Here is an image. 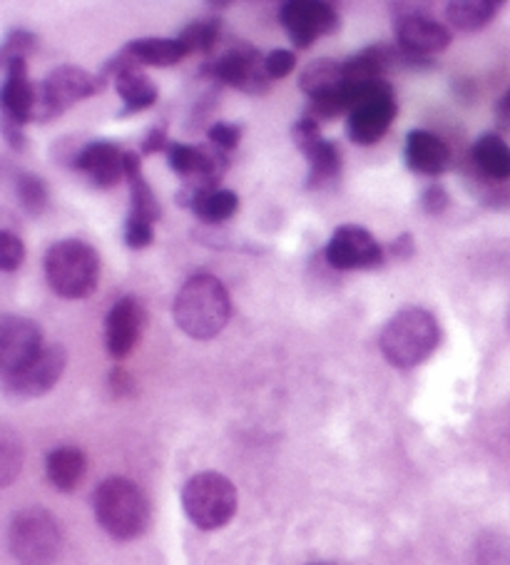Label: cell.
Returning a JSON list of instances; mask_svg holds the SVG:
<instances>
[{
	"label": "cell",
	"instance_id": "obj_1",
	"mask_svg": "<svg viewBox=\"0 0 510 565\" xmlns=\"http://www.w3.org/2000/svg\"><path fill=\"white\" fill-rule=\"evenodd\" d=\"M172 317L174 324L190 339L208 342V339H214L227 327L232 317V301L227 289H224L222 281L214 275L198 271V275H192L184 281L178 297H174Z\"/></svg>",
	"mask_w": 510,
	"mask_h": 565
},
{
	"label": "cell",
	"instance_id": "obj_2",
	"mask_svg": "<svg viewBox=\"0 0 510 565\" xmlns=\"http://www.w3.org/2000/svg\"><path fill=\"white\" fill-rule=\"evenodd\" d=\"M440 344V324L431 311L406 307L396 311L381 329L379 349L386 362L396 369H414L424 364Z\"/></svg>",
	"mask_w": 510,
	"mask_h": 565
},
{
	"label": "cell",
	"instance_id": "obj_3",
	"mask_svg": "<svg viewBox=\"0 0 510 565\" xmlns=\"http://www.w3.org/2000/svg\"><path fill=\"white\" fill-rule=\"evenodd\" d=\"M95 519L115 541H132L150 523V503L140 486L123 476H113L97 486Z\"/></svg>",
	"mask_w": 510,
	"mask_h": 565
},
{
	"label": "cell",
	"instance_id": "obj_4",
	"mask_svg": "<svg viewBox=\"0 0 510 565\" xmlns=\"http://www.w3.org/2000/svg\"><path fill=\"white\" fill-rule=\"evenodd\" d=\"M47 285L63 299H87L100 281V257L83 239H61L45 255Z\"/></svg>",
	"mask_w": 510,
	"mask_h": 565
},
{
	"label": "cell",
	"instance_id": "obj_5",
	"mask_svg": "<svg viewBox=\"0 0 510 565\" xmlns=\"http://www.w3.org/2000/svg\"><path fill=\"white\" fill-rule=\"evenodd\" d=\"M182 505L200 531H217L227 525L237 511V489L227 476L204 471L192 476L184 486Z\"/></svg>",
	"mask_w": 510,
	"mask_h": 565
},
{
	"label": "cell",
	"instance_id": "obj_6",
	"mask_svg": "<svg viewBox=\"0 0 510 565\" xmlns=\"http://www.w3.org/2000/svg\"><path fill=\"white\" fill-rule=\"evenodd\" d=\"M107 87L105 77L100 73L93 75L75 65H63L35 85L38 103H35V122H53L61 118L65 110H71L85 97H93L103 93Z\"/></svg>",
	"mask_w": 510,
	"mask_h": 565
},
{
	"label": "cell",
	"instance_id": "obj_7",
	"mask_svg": "<svg viewBox=\"0 0 510 565\" xmlns=\"http://www.w3.org/2000/svg\"><path fill=\"white\" fill-rule=\"evenodd\" d=\"M8 541L21 565H53L63 548V531L45 509H25L13 519Z\"/></svg>",
	"mask_w": 510,
	"mask_h": 565
},
{
	"label": "cell",
	"instance_id": "obj_8",
	"mask_svg": "<svg viewBox=\"0 0 510 565\" xmlns=\"http://www.w3.org/2000/svg\"><path fill=\"white\" fill-rule=\"evenodd\" d=\"M279 21L299 51L314 45L323 35L337 33L341 25L337 8L323 0H287L279 8Z\"/></svg>",
	"mask_w": 510,
	"mask_h": 565
},
{
	"label": "cell",
	"instance_id": "obj_9",
	"mask_svg": "<svg viewBox=\"0 0 510 565\" xmlns=\"http://www.w3.org/2000/svg\"><path fill=\"white\" fill-rule=\"evenodd\" d=\"M204 71H208L217 83L230 85L234 90L247 95H264L272 87L264 57L249 45L232 47V51L220 55L217 61L210 67H204Z\"/></svg>",
	"mask_w": 510,
	"mask_h": 565
},
{
	"label": "cell",
	"instance_id": "obj_10",
	"mask_svg": "<svg viewBox=\"0 0 510 565\" xmlns=\"http://www.w3.org/2000/svg\"><path fill=\"white\" fill-rule=\"evenodd\" d=\"M323 255H327L329 267L339 271L379 269L384 265V249L374 235L359 224H341L331 235Z\"/></svg>",
	"mask_w": 510,
	"mask_h": 565
},
{
	"label": "cell",
	"instance_id": "obj_11",
	"mask_svg": "<svg viewBox=\"0 0 510 565\" xmlns=\"http://www.w3.org/2000/svg\"><path fill=\"white\" fill-rule=\"evenodd\" d=\"M394 11V31L401 51L426 57L444 53L450 45L448 28L434 21L428 13H421V8L414 6V11H406V3H399Z\"/></svg>",
	"mask_w": 510,
	"mask_h": 565
},
{
	"label": "cell",
	"instance_id": "obj_12",
	"mask_svg": "<svg viewBox=\"0 0 510 565\" xmlns=\"http://www.w3.org/2000/svg\"><path fill=\"white\" fill-rule=\"evenodd\" d=\"M67 364V352L61 344L45 347L31 364H25L21 372L3 376L6 392L18 398H35L51 392L61 382Z\"/></svg>",
	"mask_w": 510,
	"mask_h": 565
},
{
	"label": "cell",
	"instance_id": "obj_13",
	"mask_svg": "<svg viewBox=\"0 0 510 565\" xmlns=\"http://www.w3.org/2000/svg\"><path fill=\"white\" fill-rule=\"evenodd\" d=\"M43 349V329L33 319L13 315L0 319V369H3V376L21 372Z\"/></svg>",
	"mask_w": 510,
	"mask_h": 565
},
{
	"label": "cell",
	"instance_id": "obj_14",
	"mask_svg": "<svg viewBox=\"0 0 510 565\" xmlns=\"http://www.w3.org/2000/svg\"><path fill=\"white\" fill-rule=\"evenodd\" d=\"M294 145L311 164V180L309 184H323L337 178L341 172V148L337 142L323 140L319 132V122L314 118H304L291 128Z\"/></svg>",
	"mask_w": 510,
	"mask_h": 565
},
{
	"label": "cell",
	"instance_id": "obj_15",
	"mask_svg": "<svg viewBox=\"0 0 510 565\" xmlns=\"http://www.w3.org/2000/svg\"><path fill=\"white\" fill-rule=\"evenodd\" d=\"M142 305L135 297L117 299L105 319V347L113 359L130 356L142 334Z\"/></svg>",
	"mask_w": 510,
	"mask_h": 565
},
{
	"label": "cell",
	"instance_id": "obj_16",
	"mask_svg": "<svg viewBox=\"0 0 510 565\" xmlns=\"http://www.w3.org/2000/svg\"><path fill=\"white\" fill-rule=\"evenodd\" d=\"M73 168L83 172L95 188L110 190L125 180V150L117 148L115 142L97 140L85 145L83 150L75 152Z\"/></svg>",
	"mask_w": 510,
	"mask_h": 565
},
{
	"label": "cell",
	"instance_id": "obj_17",
	"mask_svg": "<svg viewBox=\"0 0 510 565\" xmlns=\"http://www.w3.org/2000/svg\"><path fill=\"white\" fill-rule=\"evenodd\" d=\"M3 87H0V105H3V120H11L15 125L35 122V103L38 90L28 77V63L15 61L8 63Z\"/></svg>",
	"mask_w": 510,
	"mask_h": 565
},
{
	"label": "cell",
	"instance_id": "obj_18",
	"mask_svg": "<svg viewBox=\"0 0 510 565\" xmlns=\"http://www.w3.org/2000/svg\"><path fill=\"white\" fill-rule=\"evenodd\" d=\"M396 115L399 105L394 100V95L379 97V100H371L357 107V110L349 115L347 122L349 140L354 145H376L389 132L391 125H394Z\"/></svg>",
	"mask_w": 510,
	"mask_h": 565
},
{
	"label": "cell",
	"instance_id": "obj_19",
	"mask_svg": "<svg viewBox=\"0 0 510 565\" xmlns=\"http://www.w3.org/2000/svg\"><path fill=\"white\" fill-rule=\"evenodd\" d=\"M448 162H450L448 145L440 140L438 135L426 132V130L408 132V138H406V164H408L411 172L436 178V174L446 172Z\"/></svg>",
	"mask_w": 510,
	"mask_h": 565
},
{
	"label": "cell",
	"instance_id": "obj_20",
	"mask_svg": "<svg viewBox=\"0 0 510 565\" xmlns=\"http://www.w3.org/2000/svg\"><path fill=\"white\" fill-rule=\"evenodd\" d=\"M125 180L130 184V217L152 224L162 217V207L157 202L150 182L145 180L140 168V154L125 150Z\"/></svg>",
	"mask_w": 510,
	"mask_h": 565
},
{
	"label": "cell",
	"instance_id": "obj_21",
	"mask_svg": "<svg viewBox=\"0 0 510 565\" xmlns=\"http://www.w3.org/2000/svg\"><path fill=\"white\" fill-rule=\"evenodd\" d=\"M125 51L135 57L137 65H152V67L178 65L190 55L180 38H140V41L127 43Z\"/></svg>",
	"mask_w": 510,
	"mask_h": 565
},
{
	"label": "cell",
	"instance_id": "obj_22",
	"mask_svg": "<svg viewBox=\"0 0 510 565\" xmlns=\"http://www.w3.org/2000/svg\"><path fill=\"white\" fill-rule=\"evenodd\" d=\"M476 170L490 182L510 180V145L496 132H488L474 145Z\"/></svg>",
	"mask_w": 510,
	"mask_h": 565
},
{
	"label": "cell",
	"instance_id": "obj_23",
	"mask_svg": "<svg viewBox=\"0 0 510 565\" xmlns=\"http://www.w3.org/2000/svg\"><path fill=\"white\" fill-rule=\"evenodd\" d=\"M87 469V459L81 448L75 446H61L51 451L45 461V471H47V479L55 486L57 491H65L71 493L77 483L83 481Z\"/></svg>",
	"mask_w": 510,
	"mask_h": 565
},
{
	"label": "cell",
	"instance_id": "obj_24",
	"mask_svg": "<svg viewBox=\"0 0 510 565\" xmlns=\"http://www.w3.org/2000/svg\"><path fill=\"white\" fill-rule=\"evenodd\" d=\"M115 90L123 97V113H120L123 118L125 115L147 110V107H152L157 103V97H160L157 85L140 71V65L117 75Z\"/></svg>",
	"mask_w": 510,
	"mask_h": 565
},
{
	"label": "cell",
	"instance_id": "obj_25",
	"mask_svg": "<svg viewBox=\"0 0 510 565\" xmlns=\"http://www.w3.org/2000/svg\"><path fill=\"white\" fill-rule=\"evenodd\" d=\"M500 8V0H454L446 6V15L454 31L474 33L493 21Z\"/></svg>",
	"mask_w": 510,
	"mask_h": 565
},
{
	"label": "cell",
	"instance_id": "obj_26",
	"mask_svg": "<svg viewBox=\"0 0 510 565\" xmlns=\"http://www.w3.org/2000/svg\"><path fill=\"white\" fill-rule=\"evenodd\" d=\"M344 83V67L337 61H327V57L309 63L299 75V90L307 93L309 100H317L321 95L333 93Z\"/></svg>",
	"mask_w": 510,
	"mask_h": 565
},
{
	"label": "cell",
	"instance_id": "obj_27",
	"mask_svg": "<svg viewBox=\"0 0 510 565\" xmlns=\"http://www.w3.org/2000/svg\"><path fill=\"white\" fill-rule=\"evenodd\" d=\"M237 207H240L237 194H234L232 190H222V188L194 194L190 202V210L208 224L227 222L232 214L237 212Z\"/></svg>",
	"mask_w": 510,
	"mask_h": 565
},
{
	"label": "cell",
	"instance_id": "obj_28",
	"mask_svg": "<svg viewBox=\"0 0 510 565\" xmlns=\"http://www.w3.org/2000/svg\"><path fill=\"white\" fill-rule=\"evenodd\" d=\"M182 45L188 47V53H212L214 45L222 38V23L220 18H210V21H200L184 28L178 35Z\"/></svg>",
	"mask_w": 510,
	"mask_h": 565
},
{
	"label": "cell",
	"instance_id": "obj_29",
	"mask_svg": "<svg viewBox=\"0 0 510 565\" xmlns=\"http://www.w3.org/2000/svg\"><path fill=\"white\" fill-rule=\"evenodd\" d=\"M15 198L28 214H43L51 194H47L45 180L35 178L31 172H21L15 178Z\"/></svg>",
	"mask_w": 510,
	"mask_h": 565
},
{
	"label": "cell",
	"instance_id": "obj_30",
	"mask_svg": "<svg viewBox=\"0 0 510 565\" xmlns=\"http://www.w3.org/2000/svg\"><path fill=\"white\" fill-rule=\"evenodd\" d=\"M21 444L15 441L11 431H3L0 438V483L11 486L18 473H21Z\"/></svg>",
	"mask_w": 510,
	"mask_h": 565
},
{
	"label": "cell",
	"instance_id": "obj_31",
	"mask_svg": "<svg viewBox=\"0 0 510 565\" xmlns=\"http://www.w3.org/2000/svg\"><path fill=\"white\" fill-rule=\"evenodd\" d=\"M35 35L28 33V31H13L8 33L6 43H3V51H0V57H3V65L8 63H15V61H28V55L35 51Z\"/></svg>",
	"mask_w": 510,
	"mask_h": 565
},
{
	"label": "cell",
	"instance_id": "obj_32",
	"mask_svg": "<svg viewBox=\"0 0 510 565\" xmlns=\"http://www.w3.org/2000/svg\"><path fill=\"white\" fill-rule=\"evenodd\" d=\"M23 259H25V247L21 237H15L13 232H3V235H0V269L15 271L23 265Z\"/></svg>",
	"mask_w": 510,
	"mask_h": 565
},
{
	"label": "cell",
	"instance_id": "obj_33",
	"mask_svg": "<svg viewBox=\"0 0 510 565\" xmlns=\"http://www.w3.org/2000/svg\"><path fill=\"white\" fill-rule=\"evenodd\" d=\"M208 135H210L212 148H217L222 152H232L242 140V130L237 125H230V122H214Z\"/></svg>",
	"mask_w": 510,
	"mask_h": 565
},
{
	"label": "cell",
	"instance_id": "obj_34",
	"mask_svg": "<svg viewBox=\"0 0 510 565\" xmlns=\"http://www.w3.org/2000/svg\"><path fill=\"white\" fill-rule=\"evenodd\" d=\"M264 65H267V75L269 81H284L289 73H294L297 67V55L291 51H272L267 57H264Z\"/></svg>",
	"mask_w": 510,
	"mask_h": 565
},
{
	"label": "cell",
	"instance_id": "obj_35",
	"mask_svg": "<svg viewBox=\"0 0 510 565\" xmlns=\"http://www.w3.org/2000/svg\"><path fill=\"white\" fill-rule=\"evenodd\" d=\"M125 245L130 249H145L152 245V224L127 217L125 222Z\"/></svg>",
	"mask_w": 510,
	"mask_h": 565
},
{
	"label": "cell",
	"instance_id": "obj_36",
	"mask_svg": "<svg viewBox=\"0 0 510 565\" xmlns=\"http://www.w3.org/2000/svg\"><path fill=\"white\" fill-rule=\"evenodd\" d=\"M421 204H424V210L428 214H440V212H446V207L450 204V198L444 188L434 184V188H428L424 192V200H421Z\"/></svg>",
	"mask_w": 510,
	"mask_h": 565
},
{
	"label": "cell",
	"instance_id": "obj_37",
	"mask_svg": "<svg viewBox=\"0 0 510 565\" xmlns=\"http://www.w3.org/2000/svg\"><path fill=\"white\" fill-rule=\"evenodd\" d=\"M172 142H167V128L162 125V128H152L150 132H147V138L142 140V148H140V154H155V152H162L170 148Z\"/></svg>",
	"mask_w": 510,
	"mask_h": 565
},
{
	"label": "cell",
	"instance_id": "obj_38",
	"mask_svg": "<svg viewBox=\"0 0 510 565\" xmlns=\"http://www.w3.org/2000/svg\"><path fill=\"white\" fill-rule=\"evenodd\" d=\"M3 138H6L8 145H11L13 150L25 152L28 138H25V132H23L21 125H15V122H11V120H3Z\"/></svg>",
	"mask_w": 510,
	"mask_h": 565
},
{
	"label": "cell",
	"instance_id": "obj_39",
	"mask_svg": "<svg viewBox=\"0 0 510 565\" xmlns=\"http://www.w3.org/2000/svg\"><path fill=\"white\" fill-rule=\"evenodd\" d=\"M414 252H416V242L411 232H404V235H399V239L391 242V255L396 259H411L414 257Z\"/></svg>",
	"mask_w": 510,
	"mask_h": 565
},
{
	"label": "cell",
	"instance_id": "obj_40",
	"mask_svg": "<svg viewBox=\"0 0 510 565\" xmlns=\"http://www.w3.org/2000/svg\"><path fill=\"white\" fill-rule=\"evenodd\" d=\"M110 386H113V392L115 394H127V392H135V382H132V376L125 372V369H113V374H110Z\"/></svg>",
	"mask_w": 510,
	"mask_h": 565
},
{
	"label": "cell",
	"instance_id": "obj_41",
	"mask_svg": "<svg viewBox=\"0 0 510 565\" xmlns=\"http://www.w3.org/2000/svg\"><path fill=\"white\" fill-rule=\"evenodd\" d=\"M496 120L503 130H510V90L496 105Z\"/></svg>",
	"mask_w": 510,
	"mask_h": 565
},
{
	"label": "cell",
	"instance_id": "obj_42",
	"mask_svg": "<svg viewBox=\"0 0 510 565\" xmlns=\"http://www.w3.org/2000/svg\"><path fill=\"white\" fill-rule=\"evenodd\" d=\"M311 565H333V563H311Z\"/></svg>",
	"mask_w": 510,
	"mask_h": 565
}]
</instances>
